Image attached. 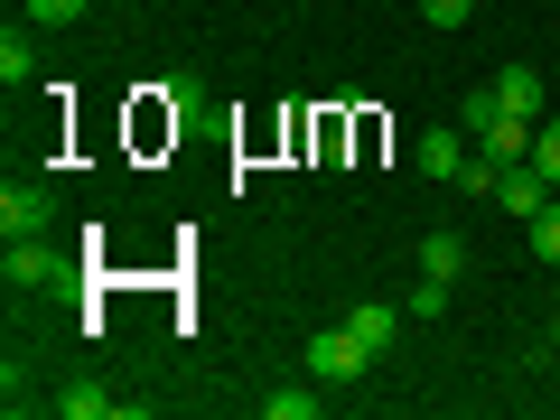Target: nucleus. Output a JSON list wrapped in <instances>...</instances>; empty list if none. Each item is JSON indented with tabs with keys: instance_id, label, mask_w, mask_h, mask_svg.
Wrapping results in <instances>:
<instances>
[{
	"instance_id": "obj_1",
	"label": "nucleus",
	"mask_w": 560,
	"mask_h": 420,
	"mask_svg": "<svg viewBox=\"0 0 560 420\" xmlns=\"http://www.w3.org/2000/svg\"><path fill=\"white\" fill-rule=\"evenodd\" d=\"M0 280H10V290H66V280H75V261H66L47 234H28V243H10V253H0Z\"/></svg>"
},
{
	"instance_id": "obj_2",
	"label": "nucleus",
	"mask_w": 560,
	"mask_h": 420,
	"mask_svg": "<svg viewBox=\"0 0 560 420\" xmlns=\"http://www.w3.org/2000/svg\"><path fill=\"white\" fill-rule=\"evenodd\" d=\"M308 364H318L327 383H355L364 364H374V346H364L355 327H318V337H308Z\"/></svg>"
},
{
	"instance_id": "obj_3",
	"label": "nucleus",
	"mask_w": 560,
	"mask_h": 420,
	"mask_svg": "<svg viewBox=\"0 0 560 420\" xmlns=\"http://www.w3.org/2000/svg\"><path fill=\"white\" fill-rule=\"evenodd\" d=\"M47 224H57V197H47V187H20V178H10V197H0V234L28 243V234H47Z\"/></svg>"
},
{
	"instance_id": "obj_4",
	"label": "nucleus",
	"mask_w": 560,
	"mask_h": 420,
	"mask_svg": "<svg viewBox=\"0 0 560 420\" xmlns=\"http://www.w3.org/2000/svg\"><path fill=\"white\" fill-rule=\"evenodd\" d=\"M495 206H504V215H523V224H533L541 206H551V178H541L533 160H514V168H495Z\"/></svg>"
},
{
	"instance_id": "obj_5",
	"label": "nucleus",
	"mask_w": 560,
	"mask_h": 420,
	"mask_svg": "<svg viewBox=\"0 0 560 420\" xmlns=\"http://www.w3.org/2000/svg\"><path fill=\"white\" fill-rule=\"evenodd\" d=\"M411 160H420V178H467V131H458V121L420 131V150H411Z\"/></svg>"
},
{
	"instance_id": "obj_6",
	"label": "nucleus",
	"mask_w": 560,
	"mask_h": 420,
	"mask_svg": "<svg viewBox=\"0 0 560 420\" xmlns=\"http://www.w3.org/2000/svg\"><path fill=\"white\" fill-rule=\"evenodd\" d=\"M477 160H495V168L533 160V121H523V113H495V121L477 131Z\"/></svg>"
},
{
	"instance_id": "obj_7",
	"label": "nucleus",
	"mask_w": 560,
	"mask_h": 420,
	"mask_svg": "<svg viewBox=\"0 0 560 420\" xmlns=\"http://www.w3.org/2000/svg\"><path fill=\"white\" fill-rule=\"evenodd\" d=\"M57 411L66 420H121V393H103V383L84 374V383H66V393H57Z\"/></svg>"
},
{
	"instance_id": "obj_8",
	"label": "nucleus",
	"mask_w": 560,
	"mask_h": 420,
	"mask_svg": "<svg viewBox=\"0 0 560 420\" xmlns=\"http://www.w3.org/2000/svg\"><path fill=\"white\" fill-rule=\"evenodd\" d=\"M495 103H504V113H523V121H541V75H533V66H504Z\"/></svg>"
},
{
	"instance_id": "obj_9",
	"label": "nucleus",
	"mask_w": 560,
	"mask_h": 420,
	"mask_svg": "<svg viewBox=\"0 0 560 420\" xmlns=\"http://www.w3.org/2000/svg\"><path fill=\"white\" fill-rule=\"evenodd\" d=\"M458 261H467V234H420V271L430 280H458Z\"/></svg>"
},
{
	"instance_id": "obj_10",
	"label": "nucleus",
	"mask_w": 560,
	"mask_h": 420,
	"mask_svg": "<svg viewBox=\"0 0 560 420\" xmlns=\"http://www.w3.org/2000/svg\"><path fill=\"white\" fill-rule=\"evenodd\" d=\"M346 327H355V337H364V346H374V355H383L401 318H393V308H383V300H364V308H346Z\"/></svg>"
},
{
	"instance_id": "obj_11",
	"label": "nucleus",
	"mask_w": 560,
	"mask_h": 420,
	"mask_svg": "<svg viewBox=\"0 0 560 420\" xmlns=\"http://www.w3.org/2000/svg\"><path fill=\"white\" fill-rule=\"evenodd\" d=\"M28 75H38V47H28L20 28H10V38H0V84H10V94H20Z\"/></svg>"
},
{
	"instance_id": "obj_12",
	"label": "nucleus",
	"mask_w": 560,
	"mask_h": 420,
	"mask_svg": "<svg viewBox=\"0 0 560 420\" xmlns=\"http://www.w3.org/2000/svg\"><path fill=\"white\" fill-rule=\"evenodd\" d=\"M94 0H20V20H38V28H75Z\"/></svg>"
},
{
	"instance_id": "obj_13",
	"label": "nucleus",
	"mask_w": 560,
	"mask_h": 420,
	"mask_svg": "<svg viewBox=\"0 0 560 420\" xmlns=\"http://www.w3.org/2000/svg\"><path fill=\"white\" fill-rule=\"evenodd\" d=\"M533 168L560 187V121H533Z\"/></svg>"
},
{
	"instance_id": "obj_14",
	"label": "nucleus",
	"mask_w": 560,
	"mask_h": 420,
	"mask_svg": "<svg viewBox=\"0 0 560 420\" xmlns=\"http://www.w3.org/2000/svg\"><path fill=\"white\" fill-rule=\"evenodd\" d=\"M495 113H504V103H495V84H486V94H467V113H458V131L477 140V131H486V121H495Z\"/></svg>"
},
{
	"instance_id": "obj_15",
	"label": "nucleus",
	"mask_w": 560,
	"mask_h": 420,
	"mask_svg": "<svg viewBox=\"0 0 560 420\" xmlns=\"http://www.w3.org/2000/svg\"><path fill=\"white\" fill-rule=\"evenodd\" d=\"M261 411H271V420H308V411H318V393H261Z\"/></svg>"
},
{
	"instance_id": "obj_16",
	"label": "nucleus",
	"mask_w": 560,
	"mask_h": 420,
	"mask_svg": "<svg viewBox=\"0 0 560 420\" xmlns=\"http://www.w3.org/2000/svg\"><path fill=\"white\" fill-rule=\"evenodd\" d=\"M533 253L560 261V206H541V215H533Z\"/></svg>"
},
{
	"instance_id": "obj_17",
	"label": "nucleus",
	"mask_w": 560,
	"mask_h": 420,
	"mask_svg": "<svg viewBox=\"0 0 560 420\" xmlns=\"http://www.w3.org/2000/svg\"><path fill=\"white\" fill-rule=\"evenodd\" d=\"M440 308H448V280H430V271H420V290H411V318H440Z\"/></svg>"
},
{
	"instance_id": "obj_18",
	"label": "nucleus",
	"mask_w": 560,
	"mask_h": 420,
	"mask_svg": "<svg viewBox=\"0 0 560 420\" xmlns=\"http://www.w3.org/2000/svg\"><path fill=\"white\" fill-rule=\"evenodd\" d=\"M467 10H477V0H420V20H430V28H458Z\"/></svg>"
}]
</instances>
